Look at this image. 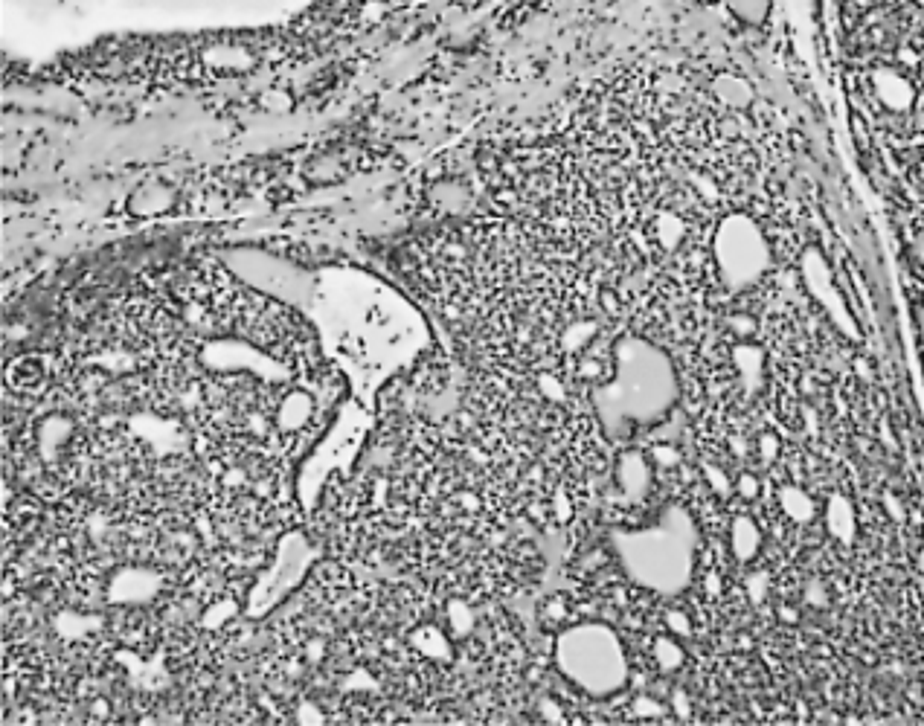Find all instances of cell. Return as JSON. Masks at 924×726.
Listing matches in <instances>:
<instances>
[{
	"label": "cell",
	"mask_w": 924,
	"mask_h": 726,
	"mask_svg": "<svg viewBox=\"0 0 924 726\" xmlns=\"http://www.w3.org/2000/svg\"><path fill=\"white\" fill-rule=\"evenodd\" d=\"M776 616H779L782 622H788L791 628H794V625H800V622H802V610H800V605H788V602H782V605H776Z\"/></svg>",
	"instance_id": "obj_9"
},
{
	"label": "cell",
	"mask_w": 924,
	"mask_h": 726,
	"mask_svg": "<svg viewBox=\"0 0 924 726\" xmlns=\"http://www.w3.org/2000/svg\"><path fill=\"white\" fill-rule=\"evenodd\" d=\"M614 483L628 506L643 503L654 483V465L648 462L646 451H625L614 465Z\"/></svg>",
	"instance_id": "obj_2"
},
{
	"label": "cell",
	"mask_w": 924,
	"mask_h": 726,
	"mask_svg": "<svg viewBox=\"0 0 924 726\" xmlns=\"http://www.w3.org/2000/svg\"><path fill=\"white\" fill-rule=\"evenodd\" d=\"M826 526L829 532L837 535L840 541H849L855 535V526H858V517H855V506L846 500V497H832L829 506H826Z\"/></svg>",
	"instance_id": "obj_5"
},
{
	"label": "cell",
	"mask_w": 924,
	"mask_h": 726,
	"mask_svg": "<svg viewBox=\"0 0 924 726\" xmlns=\"http://www.w3.org/2000/svg\"><path fill=\"white\" fill-rule=\"evenodd\" d=\"M727 6H730V12L739 21L753 24V27L765 24V18H768L770 12V0H727Z\"/></svg>",
	"instance_id": "obj_7"
},
{
	"label": "cell",
	"mask_w": 924,
	"mask_h": 726,
	"mask_svg": "<svg viewBox=\"0 0 924 726\" xmlns=\"http://www.w3.org/2000/svg\"><path fill=\"white\" fill-rule=\"evenodd\" d=\"M576 616H579V605H576V599H570L567 593H553V596H547L541 605L535 607V622H538V628H544V631H550V634H558V631H564L567 625H573Z\"/></svg>",
	"instance_id": "obj_3"
},
{
	"label": "cell",
	"mask_w": 924,
	"mask_h": 726,
	"mask_svg": "<svg viewBox=\"0 0 924 726\" xmlns=\"http://www.w3.org/2000/svg\"><path fill=\"white\" fill-rule=\"evenodd\" d=\"M779 503H782V512L791 523H811L817 517V503L802 491V488H782L779 491Z\"/></svg>",
	"instance_id": "obj_6"
},
{
	"label": "cell",
	"mask_w": 924,
	"mask_h": 726,
	"mask_svg": "<svg viewBox=\"0 0 924 726\" xmlns=\"http://www.w3.org/2000/svg\"><path fill=\"white\" fill-rule=\"evenodd\" d=\"M733 491H736V497H741L744 503H756V500L762 497V480H759V474L741 471L739 477L733 480Z\"/></svg>",
	"instance_id": "obj_8"
},
{
	"label": "cell",
	"mask_w": 924,
	"mask_h": 726,
	"mask_svg": "<svg viewBox=\"0 0 924 726\" xmlns=\"http://www.w3.org/2000/svg\"><path fill=\"white\" fill-rule=\"evenodd\" d=\"M730 546H733L736 561L750 564L756 558V552L762 549V526L750 515L736 517L733 529H730Z\"/></svg>",
	"instance_id": "obj_4"
},
{
	"label": "cell",
	"mask_w": 924,
	"mask_h": 726,
	"mask_svg": "<svg viewBox=\"0 0 924 726\" xmlns=\"http://www.w3.org/2000/svg\"><path fill=\"white\" fill-rule=\"evenodd\" d=\"M555 663L587 697H611L628 683V654L605 625H567L555 639Z\"/></svg>",
	"instance_id": "obj_1"
}]
</instances>
